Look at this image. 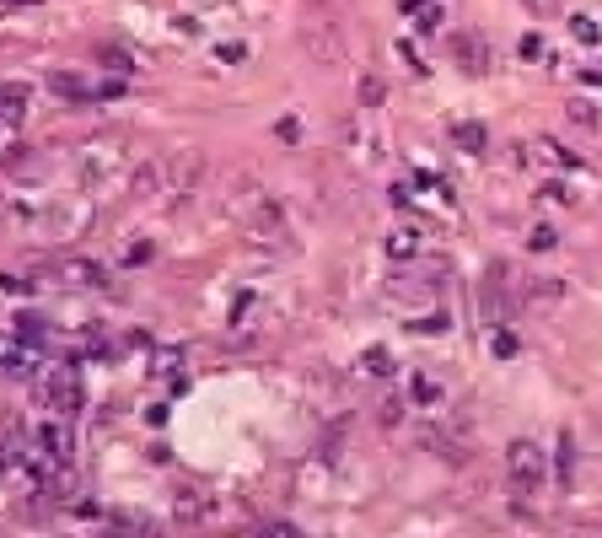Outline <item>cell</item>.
I'll return each instance as SVG.
<instances>
[{"label":"cell","mask_w":602,"mask_h":538,"mask_svg":"<svg viewBox=\"0 0 602 538\" xmlns=\"http://www.w3.org/2000/svg\"><path fill=\"white\" fill-rule=\"evenodd\" d=\"M543 447L533 442V436H517L511 447H506V479H511V501L527 512L533 506V495H538V484H543Z\"/></svg>","instance_id":"1"},{"label":"cell","mask_w":602,"mask_h":538,"mask_svg":"<svg viewBox=\"0 0 602 538\" xmlns=\"http://www.w3.org/2000/svg\"><path fill=\"white\" fill-rule=\"evenodd\" d=\"M38 404L55 410V415H75V410H81V377H75L70 366L49 371V377L38 382Z\"/></svg>","instance_id":"2"},{"label":"cell","mask_w":602,"mask_h":538,"mask_svg":"<svg viewBox=\"0 0 602 538\" xmlns=\"http://www.w3.org/2000/svg\"><path fill=\"white\" fill-rule=\"evenodd\" d=\"M33 447L44 452V458H55V463H70L75 458V431H70V420H44L38 425V436H33Z\"/></svg>","instance_id":"3"},{"label":"cell","mask_w":602,"mask_h":538,"mask_svg":"<svg viewBox=\"0 0 602 538\" xmlns=\"http://www.w3.org/2000/svg\"><path fill=\"white\" fill-rule=\"evenodd\" d=\"M210 506H216V501H210L199 484H178V490H173V517H178V523H210V517H216Z\"/></svg>","instance_id":"4"},{"label":"cell","mask_w":602,"mask_h":538,"mask_svg":"<svg viewBox=\"0 0 602 538\" xmlns=\"http://www.w3.org/2000/svg\"><path fill=\"white\" fill-rule=\"evenodd\" d=\"M382 253H387L393 264H415L425 253V232L420 227H393V232L382 238Z\"/></svg>","instance_id":"5"},{"label":"cell","mask_w":602,"mask_h":538,"mask_svg":"<svg viewBox=\"0 0 602 538\" xmlns=\"http://www.w3.org/2000/svg\"><path fill=\"white\" fill-rule=\"evenodd\" d=\"M119 140H97V146H86L81 151V178H108L114 167H119Z\"/></svg>","instance_id":"6"},{"label":"cell","mask_w":602,"mask_h":538,"mask_svg":"<svg viewBox=\"0 0 602 538\" xmlns=\"http://www.w3.org/2000/svg\"><path fill=\"white\" fill-rule=\"evenodd\" d=\"M55 275H60L65 286H103V269L92 259H81V253H65L60 264H55Z\"/></svg>","instance_id":"7"},{"label":"cell","mask_w":602,"mask_h":538,"mask_svg":"<svg viewBox=\"0 0 602 538\" xmlns=\"http://www.w3.org/2000/svg\"><path fill=\"white\" fill-rule=\"evenodd\" d=\"M22 114H27V86L0 81V124H22Z\"/></svg>","instance_id":"8"},{"label":"cell","mask_w":602,"mask_h":538,"mask_svg":"<svg viewBox=\"0 0 602 538\" xmlns=\"http://www.w3.org/2000/svg\"><path fill=\"white\" fill-rule=\"evenodd\" d=\"M457 65L474 70V76H484V70H489V49H484V38H457Z\"/></svg>","instance_id":"9"},{"label":"cell","mask_w":602,"mask_h":538,"mask_svg":"<svg viewBox=\"0 0 602 538\" xmlns=\"http://www.w3.org/2000/svg\"><path fill=\"white\" fill-rule=\"evenodd\" d=\"M533 151L548 157V167H559V173H576V167H581V157H576V151H565V146H554V140H533Z\"/></svg>","instance_id":"10"},{"label":"cell","mask_w":602,"mask_h":538,"mask_svg":"<svg viewBox=\"0 0 602 538\" xmlns=\"http://www.w3.org/2000/svg\"><path fill=\"white\" fill-rule=\"evenodd\" d=\"M565 114H570L576 129H597V108H592L587 97H570V108H565Z\"/></svg>","instance_id":"11"},{"label":"cell","mask_w":602,"mask_h":538,"mask_svg":"<svg viewBox=\"0 0 602 538\" xmlns=\"http://www.w3.org/2000/svg\"><path fill=\"white\" fill-rule=\"evenodd\" d=\"M452 140H457L463 151H484V124H457V129H452Z\"/></svg>","instance_id":"12"},{"label":"cell","mask_w":602,"mask_h":538,"mask_svg":"<svg viewBox=\"0 0 602 538\" xmlns=\"http://www.w3.org/2000/svg\"><path fill=\"white\" fill-rule=\"evenodd\" d=\"M570 33H576V44H597V38H602L597 22H592L587 11H576V16H570Z\"/></svg>","instance_id":"13"},{"label":"cell","mask_w":602,"mask_h":538,"mask_svg":"<svg viewBox=\"0 0 602 538\" xmlns=\"http://www.w3.org/2000/svg\"><path fill=\"white\" fill-rule=\"evenodd\" d=\"M361 366H366V371H376V377H393V356H387L382 345H376V350H366Z\"/></svg>","instance_id":"14"},{"label":"cell","mask_w":602,"mask_h":538,"mask_svg":"<svg viewBox=\"0 0 602 538\" xmlns=\"http://www.w3.org/2000/svg\"><path fill=\"white\" fill-rule=\"evenodd\" d=\"M0 371H22V356H16V340L0 334Z\"/></svg>","instance_id":"15"},{"label":"cell","mask_w":602,"mask_h":538,"mask_svg":"<svg viewBox=\"0 0 602 538\" xmlns=\"http://www.w3.org/2000/svg\"><path fill=\"white\" fill-rule=\"evenodd\" d=\"M415 399H420V404H436V399H441V388H436L430 377H415Z\"/></svg>","instance_id":"16"},{"label":"cell","mask_w":602,"mask_h":538,"mask_svg":"<svg viewBox=\"0 0 602 538\" xmlns=\"http://www.w3.org/2000/svg\"><path fill=\"white\" fill-rule=\"evenodd\" d=\"M253 538H301V533L291 528V523H269V528H258Z\"/></svg>","instance_id":"17"},{"label":"cell","mask_w":602,"mask_h":538,"mask_svg":"<svg viewBox=\"0 0 602 538\" xmlns=\"http://www.w3.org/2000/svg\"><path fill=\"white\" fill-rule=\"evenodd\" d=\"M554 463H559V479H570V436H559V458Z\"/></svg>","instance_id":"18"},{"label":"cell","mask_w":602,"mask_h":538,"mask_svg":"<svg viewBox=\"0 0 602 538\" xmlns=\"http://www.w3.org/2000/svg\"><path fill=\"white\" fill-rule=\"evenodd\" d=\"M361 97L366 103H382V81H376V76H366L361 81Z\"/></svg>","instance_id":"19"},{"label":"cell","mask_w":602,"mask_h":538,"mask_svg":"<svg viewBox=\"0 0 602 538\" xmlns=\"http://www.w3.org/2000/svg\"><path fill=\"white\" fill-rule=\"evenodd\" d=\"M145 259H151V242H135V248L124 253V264H145Z\"/></svg>","instance_id":"20"},{"label":"cell","mask_w":602,"mask_h":538,"mask_svg":"<svg viewBox=\"0 0 602 538\" xmlns=\"http://www.w3.org/2000/svg\"><path fill=\"white\" fill-rule=\"evenodd\" d=\"M533 248H538V253H543V248H554V232H548V227H538V232H533Z\"/></svg>","instance_id":"21"},{"label":"cell","mask_w":602,"mask_h":538,"mask_svg":"<svg viewBox=\"0 0 602 538\" xmlns=\"http://www.w3.org/2000/svg\"><path fill=\"white\" fill-rule=\"evenodd\" d=\"M0 5H33V0H0Z\"/></svg>","instance_id":"22"}]
</instances>
